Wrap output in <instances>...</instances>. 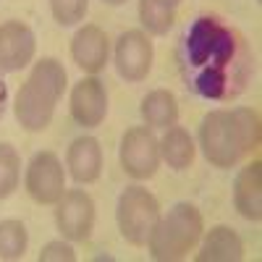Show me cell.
Listing matches in <instances>:
<instances>
[{"instance_id":"6da1fadb","label":"cell","mask_w":262,"mask_h":262,"mask_svg":"<svg viewBox=\"0 0 262 262\" xmlns=\"http://www.w3.org/2000/svg\"><path fill=\"white\" fill-rule=\"evenodd\" d=\"M176 66L189 92L210 102H231L254 76V53L223 16L202 13L184 29Z\"/></svg>"},{"instance_id":"7a4b0ae2","label":"cell","mask_w":262,"mask_h":262,"mask_svg":"<svg viewBox=\"0 0 262 262\" xmlns=\"http://www.w3.org/2000/svg\"><path fill=\"white\" fill-rule=\"evenodd\" d=\"M259 137L262 123L254 107H215L202 116L196 144L212 168H233L259 147Z\"/></svg>"},{"instance_id":"3957f363","label":"cell","mask_w":262,"mask_h":262,"mask_svg":"<svg viewBox=\"0 0 262 262\" xmlns=\"http://www.w3.org/2000/svg\"><path fill=\"white\" fill-rule=\"evenodd\" d=\"M66 84H69V74H66L58 58L37 60L13 102V116L18 126L29 134L45 131L55 116V107L66 92Z\"/></svg>"},{"instance_id":"277c9868","label":"cell","mask_w":262,"mask_h":262,"mask_svg":"<svg viewBox=\"0 0 262 262\" xmlns=\"http://www.w3.org/2000/svg\"><path fill=\"white\" fill-rule=\"evenodd\" d=\"M205 233V217L191 202H176L165 215L160 212L155 228L147 238L149 257L158 262H179L200 244Z\"/></svg>"},{"instance_id":"5b68a950","label":"cell","mask_w":262,"mask_h":262,"mask_svg":"<svg viewBox=\"0 0 262 262\" xmlns=\"http://www.w3.org/2000/svg\"><path fill=\"white\" fill-rule=\"evenodd\" d=\"M160 217V202L149 189L131 184L121 191L116 205V223L131 247H147V238Z\"/></svg>"},{"instance_id":"8992f818","label":"cell","mask_w":262,"mask_h":262,"mask_svg":"<svg viewBox=\"0 0 262 262\" xmlns=\"http://www.w3.org/2000/svg\"><path fill=\"white\" fill-rule=\"evenodd\" d=\"M118 160L126 176L134 181H147L160 168V139L147 126H131L123 131L118 144Z\"/></svg>"},{"instance_id":"52a82bcc","label":"cell","mask_w":262,"mask_h":262,"mask_svg":"<svg viewBox=\"0 0 262 262\" xmlns=\"http://www.w3.org/2000/svg\"><path fill=\"white\" fill-rule=\"evenodd\" d=\"M24 189L37 205H55L66 191V168L60 158L50 149L34 152L27 163Z\"/></svg>"},{"instance_id":"ba28073f","label":"cell","mask_w":262,"mask_h":262,"mask_svg":"<svg viewBox=\"0 0 262 262\" xmlns=\"http://www.w3.org/2000/svg\"><path fill=\"white\" fill-rule=\"evenodd\" d=\"M55 226L69 242H86L95 231V200L84 189H66L55 202Z\"/></svg>"},{"instance_id":"9c48e42d","label":"cell","mask_w":262,"mask_h":262,"mask_svg":"<svg viewBox=\"0 0 262 262\" xmlns=\"http://www.w3.org/2000/svg\"><path fill=\"white\" fill-rule=\"evenodd\" d=\"M152 60H155V48H152V39L147 32L126 29L116 39L113 63H116V71L123 81H128V84L144 81L152 71Z\"/></svg>"},{"instance_id":"30bf717a","label":"cell","mask_w":262,"mask_h":262,"mask_svg":"<svg viewBox=\"0 0 262 262\" xmlns=\"http://www.w3.org/2000/svg\"><path fill=\"white\" fill-rule=\"evenodd\" d=\"M69 111L76 126L97 128L107 116V90L97 76H84L74 84L69 97Z\"/></svg>"},{"instance_id":"8fae6325","label":"cell","mask_w":262,"mask_h":262,"mask_svg":"<svg viewBox=\"0 0 262 262\" xmlns=\"http://www.w3.org/2000/svg\"><path fill=\"white\" fill-rule=\"evenodd\" d=\"M37 37L24 21L0 24V74H16L34 60Z\"/></svg>"},{"instance_id":"7c38bea8","label":"cell","mask_w":262,"mask_h":262,"mask_svg":"<svg viewBox=\"0 0 262 262\" xmlns=\"http://www.w3.org/2000/svg\"><path fill=\"white\" fill-rule=\"evenodd\" d=\"M71 58L84 74L97 76L111 58V39H107L105 29L97 24L79 27L71 39Z\"/></svg>"},{"instance_id":"4fadbf2b","label":"cell","mask_w":262,"mask_h":262,"mask_svg":"<svg viewBox=\"0 0 262 262\" xmlns=\"http://www.w3.org/2000/svg\"><path fill=\"white\" fill-rule=\"evenodd\" d=\"M66 173L79 184H95L102 176V147L95 137H76L66 152Z\"/></svg>"},{"instance_id":"5bb4252c","label":"cell","mask_w":262,"mask_h":262,"mask_svg":"<svg viewBox=\"0 0 262 262\" xmlns=\"http://www.w3.org/2000/svg\"><path fill=\"white\" fill-rule=\"evenodd\" d=\"M233 207L244 221H262V163L252 160L236 173L233 181Z\"/></svg>"},{"instance_id":"9a60e30c","label":"cell","mask_w":262,"mask_h":262,"mask_svg":"<svg viewBox=\"0 0 262 262\" xmlns=\"http://www.w3.org/2000/svg\"><path fill=\"white\" fill-rule=\"evenodd\" d=\"M200 252L194 254L196 262H242L244 242L231 226H212L200 238Z\"/></svg>"},{"instance_id":"2e32d148","label":"cell","mask_w":262,"mask_h":262,"mask_svg":"<svg viewBox=\"0 0 262 262\" xmlns=\"http://www.w3.org/2000/svg\"><path fill=\"white\" fill-rule=\"evenodd\" d=\"M139 113L147 128L165 131L179 123V100L170 90H152L142 97Z\"/></svg>"},{"instance_id":"e0dca14e","label":"cell","mask_w":262,"mask_h":262,"mask_svg":"<svg viewBox=\"0 0 262 262\" xmlns=\"http://www.w3.org/2000/svg\"><path fill=\"white\" fill-rule=\"evenodd\" d=\"M196 158V142L184 126H170L160 139V160L170 170H186Z\"/></svg>"},{"instance_id":"ac0fdd59","label":"cell","mask_w":262,"mask_h":262,"mask_svg":"<svg viewBox=\"0 0 262 262\" xmlns=\"http://www.w3.org/2000/svg\"><path fill=\"white\" fill-rule=\"evenodd\" d=\"M139 24L142 32H147L149 37H165L173 29L176 21V8H168L158 0H139Z\"/></svg>"},{"instance_id":"d6986e66","label":"cell","mask_w":262,"mask_h":262,"mask_svg":"<svg viewBox=\"0 0 262 262\" xmlns=\"http://www.w3.org/2000/svg\"><path fill=\"white\" fill-rule=\"evenodd\" d=\"M29 247V231L18 217L0 221V259H21Z\"/></svg>"},{"instance_id":"ffe728a7","label":"cell","mask_w":262,"mask_h":262,"mask_svg":"<svg viewBox=\"0 0 262 262\" xmlns=\"http://www.w3.org/2000/svg\"><path fill=\"white\" fill-rule=\"evenodd\" d=\"M21 184V155L11 142H0V200L18 189Z\"/></svg>"},{"instance_id":"44dd1931","label":"cell","mask_w":262,"mask_h":262,"mask_svg":"<svg viewBox=\"0 0 262 262\" xmlns=\"http://www.w3.org/2000/svg\"><path fill=\"white\" fill-rule=\"evenodd\" d=\"M90 11V0H50V13L60 27H76Z\"/></svg>"},{"instance_id":"7402d4cb","label":"cell","mask_w":262,"mask_h":262,"mask_svg":"<svg viewBox=\"0 0 262 262\" xmlns=\"http://www.w3.org/2000/svg\"><path fill=\"white\" fill-rule=\"evenodd\" d=\"M74 259H76V249H74V242H69V238L48 242L39 252V262H74Z\"/></svg>"},{"instance_id":"603a6c76","label":"cell","mask_w":262,"mask_h":262,"mask_svg":"<svg viewBox=\"0 0 262 262\" xmlns=\"http://www.w3.org/2000/svg\"><path fill=\"white\" fill-rule=\"evenodd\" d=\"M6 107H8V86H6L3 76H0V118L6 116Z\"/></svg>"},{"instance_id":"cb8c5ba5","label":"cell","mask_w":262,"mask_h":262,"mask_svg":"<svg viewBox=\"0 0 262 262\" xmlns=\"http://www.w3.org/2000/svg\"><path fill=\"white\" fill-rule=\"evenodd\" d=\"M158 3H163V6H168V8H179L181 0H158Z\"/></svg>"},{"instance_id":"d4e9b609","label":"cell","mask_w":262,"mask_h":262,"mask_svg":"<svg viewBox=\"0 0 262 262\" xmlns=\"http://www.w3.org/2000/svg\"><path fill=\"white\" fill-rule=\"evenodd\" d=\"M102 3H107V6H123L126 0H102Z\"/></svg>"}]
</instances>
